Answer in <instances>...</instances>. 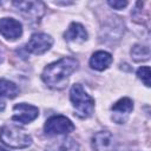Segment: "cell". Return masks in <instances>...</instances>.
Returning <instances> with one entry per match:
<instances>
[{
    "mask_svg": "<svg viewBox=\"0 0 151 151\" xmlns=\"http://www.w3.org/2000/svg\"><path fill=\"white\" fill-rule=\"evenodd\" d=\"M78 68V61L74 58L66 57L58 61L47 65L41 74L46 85L52 88H63L66 85L68 77Z\"/></svg>",
    "mask_w": 151,
    "mask_h": 151,
    "instance_id": "6da1fadb",
    "label": "cell"
},
{
    "mask_svg": "<svg viewBox=\"0 0 151 151\" xmlns=\"http://www.w3.org/2000/svg\"><path fill=\"white\" fill-rule=\"evenodd\" d=\"M1 142L13 149H25L31 145V136L20 126L14 124H7L1 129L0 132Z\"/></svg>",
    "mask_w": 151,
    "mask_h": 151,
    "instance_id": "7a4b0ae2",
    "label": "cell"
},
{
    "mask_svg": "<svg viewBox=\"0 0 151 151\" xmlns=\"http://www.w3.org/2000/svg\"><path fill=\"white\" fill-rule=\"evenodd\" d=\"M71 101L76 109V112L81 118H87L93 113L94 100L84 91L81 85L76 84L71 87L70 91Z\"/></svg>",
    "mask_w": 151,
    "mask_h": 151,
    "instance_id": "3957f363",
    "label": "cell"
},
{
    "mask_svg": "<svg viewBox=\"0 0 151 151\" xmlns=\"http://www.w3.org/2000/svg\"><path fill=\"white\" fill-rule=\"evenodd\" d=\"M45 132L50 136L67 134L74 130L73 123L64 116H53L45 123Z\"/></svg>",
    "mask_w": 151,
    "mask_h": 151,
    "instance_id": "277c9868",
    "label": "cell"
},
{
    "mask_svg": "<svg viewBox=\"0 0 151 151\" xmlns=\"http://www.w3.org/2000/svg\"><path fill=\"white\" fill-rule=\"evenodd\" d=\"M13 6L31 20H39L46 9L45 5L40 1H14Z\"/></svg>",
    "mask_w": 151,
    "mask_h": 151,
    "instance_id": "5b68a950",
    "label": "cell"
},
{
    "mask_svg": "<svg viewBox=\"0 0 151 151\" xmlns=\"http://www.w3.org/2000/svg\"><path fill=\"white\" fill-rule=\"evenodd\" d=\"M52 44H53V39L48 34H45V33H35L28 40V42L26 45V48L31 53L42 54L47 50L51 48Z\"/></svg>",
    "mask_w": 151,
    "mask_h": 151,
    "instance_id": "8992f818",
    "label": "cell"
},
{
    "mask_svg": "<svg viewBox=\"0 0 151 151\" xmlns=\"http://www.w3.org/2000/svg\"><path fill=\"white\" fill-rule=\"evenodd\" d=\"M13 111H14V114H13L12 119L14 122H19L22 124H27V123L34 120L39 114L38 107H35L33 105L25 104V103L17 104L13 107Z\"/></svg>",
    "mask_w": 151,
    "mask_h": 151,
    "instance_id": "52a82bcc",
    "label": "cell"
},
{
    "mask_svg": "<svg viewBox=\"0 0 151 151\" xmlns=\"http://www.w3.org/2000/svg\"><path fill=\"white\" fill-rule=\"evenodd\" d=\"M113 114H112V119L113 122H116L117 124H123L126 122L130 112L133 110V103L130 98H122L119 99L116 104L112 105L111 107Z\"/></svg>",
    "mask_w": 151,
    "mask_h": 151,
    "instance_id": "ba28073f",
    "label": "cell"
},
{
    "mask_svg": "<svg viewBox=\"0 0 151 151\" xmlns=\"http://www.w3.org/2000/svg\"><path fill=\"white\" fill-rule=\"evenodd\" d=\"M22 33L21 24L13 18H2L0 19V34L9 40L19 38Z\"/></svg>",
    "mask_w": 151,
    "mask_h": 151,
    "instance_id": "9c48e42d",
    "label": "cell"
},
{
    "mask_svg": "<svg viewBox=\"0 0 151 151\" xmlns=\"http://www.w3.org/2000/svg\"><path fill=\"white\" fill-rule=\"evenodd\" d=\"M111 63H112V55L105 51H98L93 53V55L90 59L91 67L97 71H104L111 65Z\"/></svg>",
    "mask_w": 151,
    "mask_h": 151,
    "instance_id": "30bf717a",
    "label": "cell"
},
{
    "mask_svg": "<svg viewBox=\"0 0 151 151\" xmlns=\"http://www.w3.org/2000/svg\"><path fill=\"white\" fill-rule=\"evenodd\" d=\"M112 134L109 131L97 132L92 138V147L96 151H107L112 146Z\"/></svg>",
    "mask_w": 151,
    "mask_h": 151,
    "instance_id": "8fae6325",
    "label": "cell"
},
{
    "mask_svg": "<svg viewBox=\"0 0 151 151\" xmlns=\"http://www.w3.org/2000/svg\"><path fill=\"white\" fill-rule=\"evenodd\" d=\"M64 37L67 41H80V42H83L87 39V32H86V29L84 28L83 25H80L78 22H72L68 26L67 31L65 32Z\"/></svg>",
    "mask_w": 151,
    "mask_h": 151,
    "instance_id": "7c38bea8",
    "label": "cell"
},
{
    "mask_svg": "<svg viewBox=\"0 0 151 151\" xmlns=\"http://www.w3.org/2000/svg\"><path fill=\"white\" fill-rule=\"evenodd\" d=\"M19 94L18 86L7 79H0V97H7V98H15Z\"/></svg>",
    "mask_w": 151,
    "mask_h": 151,
    "instance_id": "4fadbf2b",
    "label": "cell"
},
{
    "mask_svg": "<svg viewBox=\"0 0 151 151\" xmlns=\"http://www.w3.org/2000/svg\"><path fill=\"white\" fill-rule=\"evenodd\" d=\"M131 55L134 61H145L150 58V48L144 45H134L131 50Z\"/></svg>",
    "mask_w": 151,
    "mask_h": 151,
    "instance_id": "5bb4252c",
    "label": "cell"
},
{
    "mask_svg": "<svg viewBox=\"0 0 151 151\" xmlns=\"http://www.w3.org/2000/svg\"><path fill=\"white\" fill-rule=\"evenodd\" d=\"M48 151H78V145L73 139H63L58 144H54Z\"/></svg>",
    "mask_w": 151,
    "mask_h": 151,
    "instance_id": "9a60e30c",
    "label": "cell"
},
{
    "mask_svg": "<svg viewBox=\"0 0 151 151\" xmlns=\"http://www.w3.org/2000/svg\"><path fill=\"white\" fill-rule=\"evenodd\" d=\"M137 76L144 83L145 86H147V87L150 86V77H151V74H150V67L149 66H142L140 68H138Z\"/></svg>",
    "mask_w": 151,
    "mask_h": 151,
    "instance_id": "2e32d148",
    "label": "cell"
},
{
    "mask_svg": "<svg viewBox=\"0 0 151 151\" xmlns=\"http://www.w3.org/2000/svg\"><path fill=\"white\" fill-rule=\"evenodd\" d=\"M107 4H109L112 8H116V9H122V8H124L125 6H127V1H123V0H120V1H117V0L112 1V0H110Z\"/></svg>",
    "mask_w": 151,
    "mask_h": 151,
    "instance_id": "e0dca14e",
    "label": "cell"
},
{
    "mask_svg": "<svg viewBox=\"0 0 151 151\" xmlns=\"http://www.w3.org/2000/svg\"><path fill=\"white\" fill-rule=\"evenodd\" d=\"M5 110V101L2 100V98L0 97V111H4Z\"/></svg>",
    "mask_w": 151,
    "mask_h": 151,
    "instance_id": "ac0fdd59",
    "label": "cell"
},
{
    "mask_svg": "<svg viewBox=\"0 0 151 151\" xmlns=\"http://www.w3.org/2000/svg\"><path fill=\"white\" fill-rule=\"evenodd\" d=\"M0 151H7V150H5V149H2V147H0Z\"/></svg>",
    "mask_w": 151,
    "mask_h": 151,
    "instance_id": "d6986e66",
    "label": "cell"
}]
</instances>
